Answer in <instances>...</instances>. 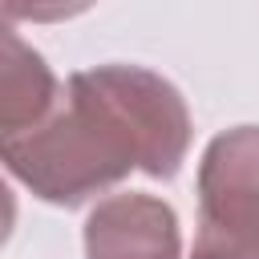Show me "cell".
Returning <instances> with one entry per match:
<instances>
[{
  "mask_svg": "<svg viewBox=\"0 0 259 259\" xmlns=\"http://www.w3.org/2000/svg\"><path fill=\"white\" fill-rule=\"evenodd\" d=\"M12 231H16V194H12L8 182L0 178V247L12 239Z\"/></svg>",
  "mask_w": 259,
  "mask_h": 259,
  "instance_id": "6",
  "label": "cell"
},
{
  "mask_svg": "<svg viewBox=\"0 0 259 259\" xmlns=\"http://www.w3.org/2000/svg\"><path fill=\"white\" fill-rule=\"evenodd\" d=\"M61 97L65 85L53 65L12 28H0V146L40 125Z\"/></svg>",
  "mask_w": 259,
  "mask_h": 259,
  "instance_id": "4",
  "label": "cell"
},
{
  "mask_svg": "<svg viewBox=\"0 0 259 259\" xmlns=\"http://www.w3.org/2000/svg\"><path fill=\"white\" fill-rule=\"evenodd\" d=\"M190 259H259V125H235L206 142Z\"/></svg>",
  "mask_w": 259,
  "mask_h": 259,
  "instance_id": "2",
  "label": "cell"
},
{
  "mask_svg": "<svg viewBox=\"0 0 259 259\" xmlns=\"http://www.w3.org/2000/svg\"><path fill=\"white\" fill-rule=\"evenodd\" d=\"M97 0H28L24 20L32 24H57V20H73L81 12H89Z\"/></svg>",
  "mask_w": 259,
  "mask_h": 259,
  "instance_id": "5",
  "label": "cell"
},
{
  "mask_svg": "<svg viewBox=\"0 0 259 259\" xmlns=\"http://www.w3.org/2000/svg\"><path fill=\"white\" fill-rule=\"evenodd\" d=\"M85 259H182L174 206L146 190L105 194L85 219Z\"/></svg>",
  "mask_w": 259,
  "mask_h": 259,
  "instance_id": "3",
  "label": "cell"
},
{
  "mask_svg": "<svg viewBox=\"0 0 259 259\" xmlns=\"http://www.w3.org/2000/svg\"><path fill=\"white\" fill-rule=\"evenodd\" d=\"M28 0H0V28H12L16 20H24Z\"/></svg>",
  "mask_w": 259,
  "mask_h": 259,
  "instance_id": "7",
  "label": "cell"
},
{
  "mask_svg": "<svg viewBox=\"0 0 259 259\" xmlns=\"http://www.w3.org/2000/svg\"><path fill=\"white\" fill-rule=\"evenodd\" d=\"M190 150V109L174 81L146 65H97L65 81L57 109L0 146V162L40 202L81 206L130 170L174 178Z\"/></svg>",
  "mask_w": 259,
  "mask_h": 259,
  "instance_id": "1",
  "label": "cell"
}]
</instances>
